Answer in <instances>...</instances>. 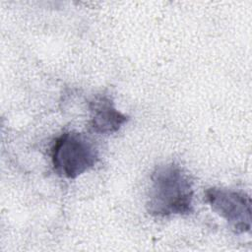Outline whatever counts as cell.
Segmentation results:
<instances>
[{
	"label": "cell",
	"mask_w": 252,
	"mask_h": 252,
	"mask_svg": "<svg viewBox=\"0 0 252 252\" xmlns=\"http://www.w3.org/2000/svg\"><path fill=\"white\" fill-rule=\"evenodd\" d=\"M205 201L234 233L251 230V199L248 194L228 188L210 187L205 191Z\"/></svg>",
	"instance_id": "obj_3"
},
{
	"label": "cell",
	"mask_w": 252,
	"mask_h": 252,
	"mask_svg": "<svg viewBox=\"0 0 252 252\" xmlns=\"http://www.w3.org/2000/svg\"><path fill=\"white\" fill-rule=\"evenodd\" d=\"M194 189L187 171L175 162L155 167L150 176L146 209L154 217L186 216L192 214Z\"/></svg>",
	"instance_id": "obj_1"
},
{
	"label": "cell",
	"mask_w": 252,
	"mask_h": 252,
	"mask_svg": "<svg viewBox=\"0 0 252 252\" xmlns=\"http://www.w3.org/2000/svg\"><path fill=\"white\" fill-rule=\"evenodd\" d=\"M89 110V127L96 134L115 133L130 119L128 115L117 110L113 99L104 94H96L90 100Z\"/></svg>",
	"instance_id": "obj_4"
},
{
	"label": "cell",
	"mask_w": 252,
	"mask_h": 252,
	"mask_svg": "<svg viewBox=\"0 0 252 252\" xmlns=\"http://www.w3.org/2000/svg\"><path fill=\"white\" fill-rule=\"evenodd\" d=\"M50 157L52 166L58 175L75 179L96 164L98 150L94 141L88 135L67 131L54 140Z\"/></svg>",
	"instance_id": "obj_2"
}]
</instances>
